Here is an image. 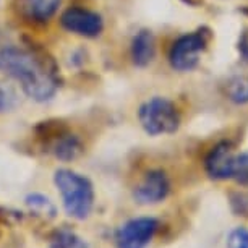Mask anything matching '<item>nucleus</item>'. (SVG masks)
Here are the masks:
<instances>
[{
	"label": "nucleus",
	"instance_id": "1",
	"mask_svg": "<svg viewBox=\"0 0 248 248\" xmlns=\"http://www.w3.org/2000/svg\"><path fill=\"white\" fill-rule=\"evenodd\" d=\"M0 73L16 79L28 97L37 102L52 99L57 91L54 75L30 50L8 46L0 49Z\"/></svg>",
	"mask_w": 248,
	"mask_h": 248
},
{
	"label": "nucleus",
	"instance_id": "2",
	"mask_svg": "<svg viewBox=\"0 0 248 248\" xmlns=\"http://www.w3.org/2000/svg\"><path fill=\"white\" fill-rule=\"evenodd\" d=\"M54 184L57 186L65 213L77 221L90 217L94 206V186L88 177L70 169H59L54 174Z\"/></svg>",
	"mask_w": 248,
	"mask_h": 248
},
{
	"label": "nucleus",
	"instance_id": "3",
	"mask_svg": "<svg viewBox=\"0 0 248 248\" xmlns=\"http://www.w3.org/2000/svg\"><path fill=\"white\" fill-rule=\"evenodd\" d=\"M138 119L143 130L151 137L172 135L180 127V114L175 104L161 96L143 102L138 110Z\"/></svg>",
	"mask_w": 248,
	"mask_h": 248
},
{
	"label": "nucleus",
	"instance_id": "4",
	"mask_svg": "<svg viewBox=\"0 0 248 248\" xmlns=\"http://www.w3.org/2000/svg\"><path fill=\"white\" fill-rule=\"evenodd\" d=\"M209 34L204 30H198L180 36L170 47L169 62L177 72H190L198 65L201 54L208 47Z\"/></svg>",
	"mask_w": 248,
	"mask_h": 248
},
{
	"label": "nucleus",
	"instance_id": "5",
	"mask_svg": "<svg viewBox=\"0 0 248 248\" xmlns=\"http://www.w3.org/2000/svg\"><path fill=\"white\" fill-rule=\"evenodd\" d=\"M159 229L156 217L143 216L130 219L117 229L114 243L117 248H146L153 242Z\"/></svg>",
	"mask_w": 248,
	"mask_h": 248
},
{
	"label": "nucleus",
	"instance_id": "6",
	"mask_svg": "<svg viewBox=\"0 0 248 248\" xmlns=\"http://www.w3.org/2000/svg\"><path fill=\"white\" fill-rule=\"evenodd\" d=\"M60 25L68 32L85 37H96L104 30V21L99 13L81 7H70L60 16Z\"/></svg>",
	"mask_w": 248,
	"mask_h": 248
},
{
	"label": "nucleus",
	"instance_id": "7",
	"mask_svg": "<svg viewBox=\"0 0 248 248\" xmlns=\"http://www.w3.org/2000/svg\"><path fill=\"white\" fill-rule=\"evenodd\" d=\"M170 182L164 170L154 169L144 174L141 182L135 186L133 198L138 204H157L169 196Z\"/></svg>",
	"mask_w": 248,
	"mask_h": 248
},
{
	"label": "nucleus",
	"instance_id": "8",
	"mask_svg": "<svg viewBox=\"0 0 248 248\" xmlns=\"http://www.w3.org/2000/svg\"><path fill=\"white\" fill-rule=\"evenodd\" d=\"M235 151L232 143L221 141L214 146L204 159V170L213 180H229L232 179Z\"/></svg>",
	"mask_w": 248,
	"mask_h": 248
},
{
	"label": "nucleus",
	"instance_id": "9",
	"mask_svg": "<svg viewBox=\"0 0 248 248\" xmlns=\"http://www.w3.org/2000/svg\"><path fill=\"white\" fill-rule=\"evenodd\" d=\"M130 54H132L133 65H137L140 68L148 67L153 62L154 55H156V41H154L153 32L149 30L138 31L132 41Z\"/></svg>",
	"mask_w": 248,
	"mask_h": 248
},
{
	"label": "nucleus",
	"instance_id": "10",
	"mask_svg": "<svg viewBox=\"0 0 248 248\" xmlns=\"http://www.w3.org/2000/svg\"><path fill=\"white\" fill-rule=\"evenodd\" d=\"M52 154L60 161H75L83 153L81 141L75 135H60L52 144Z\"/></svg>",
	"mask_w": 248,
	"mask_h": 248
},
{
	"label": "nucleus",
	"instance_id": "11",
	"mask_svg": "<svg viewBox=\"0 0 248 248\" xmlns=\"http://www.w3.org/2000/svg\"><path fill=\"white\" fill-rule=\"evenodd\" d=\"M60 5V0H23V10L36 21L50 20Z\"/></svg>",
	"mask_w": 248,
	"mask_h": 248
},
{
	"label": "nucleus",
	"instance_id": "12",
	"mask_svg": "<svg viewBox=\"0 0 248 248\" xmlns=\"http://www.w3.org/2000/svg\"><path fill=\"white\" fill-rule=\"evenodd\" d=\"M25 201H26L28 208H30L34 214H37V216H44V217L52 219V217H55V214H57L55 204L47 198V196H44L41 193L28 195Z\"/></svg>",
	"mask_w": 248,
	"mask_h": 248
},
{
	"label": "nucleus",
	"instance_id": "13",
	"mask_svg": "<svg viewBox=\"0 0 248 248\" xmlns=\"http://www.w3.org/2000/svg\"><path fill=\"white\" fill-rule=\"evenodd\" d=\"M226 94L235 104H247L248 102V78L247 77H232L226 83Z\"/></svg>",
	"mask_w": 248,
	"mask_h": 248
},
{
	"label": "nucleus",
	"instance_id": "14",
	"mask_svg": "<svg viewBox=\"0 0 248 248\" xmlns=\"http://www.w3.org/2000/svg\"><path fill=\"white\" fill-rule=\"evenodd\" d=\"M50 248H86V245H85V242L78 235H75L73 232L60 231L54 235Z\"/></svg>",
	"mask_w": 248,
	"mask_h": 248
},
{
	"label": "nucleus",
	"instance_id": "15",
	"mask_svg": "<svg viewBox=\"0 0 248 248\" xmlns=\"http://www.w3.org/2000/svg\"><path fill=\"white\" fill-rule=\"evenodd\" d=\"M232 180H235L242 186H248V153L235 154Z\"/></svg>",
	"mask_w": 248,
	"mask_h": 248
},
{
	"label": "nucleus",
	"instance_id": "16",
	"mask_svg": "<svg viewBox=\"0 0 248 248\" xmlns=\"http://www.w3.org/2000/svg\"><path fill=\"white\" fill-rule=\"evenodd\" d=\"M227 248H248V231L245 227H235L229 232Z\"/></svg>",
	"mask_w": 248,
	"mask_h": 248
},
{
	"label": "nucleus",
	"instance_id": "17",
	"mask_svg": "<svg viewBox=\"0 0 248 248\" xmlns=\"http://www.w3.org/2000/svg\"><path fill=\"white\" fill-rule=\"evenodd\" d=\"M231 206L237 216H248V193H232Z\"/></svg>",
	"mask_w": 248,
	"mask_h": 248
},
{
	"label": "nucleus",
	"instance_id": "18",
	"mask_svg": "<svg viewBox=\"0 0 248 248\" xmlns=\"http://www.w3.org/2000/svg\"><path fill=\"white\" fill-rule=\"evenodd\" d=\"M12 106V96L5 88L0 86V112L7 110Z\"/></svg>",
	"mask_w": 248,
	"mask_h": 248
},
{
	"label": "nucleus",
	"instance_id": "19",
	"mask_svg": "<svg viewBox=\"0 0 248 248\" xmlns=\"http://www.w3.org/2000/svg\"><path fill=\"white\" fill-rule=\"evenodd\" d=\"M238 49H240L242 57L245 60H248V32H243L240 43H238Z\"/></svg>",
	"mask_w": 248,
	"mask_h": 248
}]
</instances>
